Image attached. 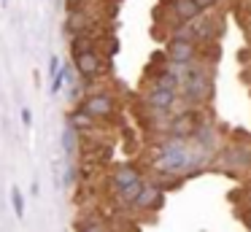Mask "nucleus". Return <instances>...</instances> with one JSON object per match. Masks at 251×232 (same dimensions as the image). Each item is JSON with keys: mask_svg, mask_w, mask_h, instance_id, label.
Listing matches in <instances>:
<instances>
[{"mask_svg": "<svg viewBox=\"0 0 251 232\" xmlns=\"http://www.w3.org/2000/svg\"><path fill=\"white\" fill-rule=\"evenodd\" d=\"M111 183H114L116 194H119V200L125 205H132V200L141 194V189L146 186V178H143V173L138 170L135 165H119L114 170V176H111Z\"/></svg>", "mask_w": 251, "mask_h": 232, "instance_id": "nucleus-1", "label": "nucleus"}, {"mask_svg": "<svg viewBox=\"0 0 251 232\" xmlns=\"http://www.w3.org/2000/svg\"><path fill=\"white\" fill-rule=\"evenodd\" d=\"M202 122H205V119L200 116V108L184 105V111H181V113H176V116L168 119V135L192 140V138H195V132L202 127Z\"/></svg>", "mask_w": 251, "mask_h": 232, "instance_id": "nucleus-2", "label": "nucleus"}, {"mask_svg": "<svg viewBox=\"0 0 251 232\" xmlns=\"http://www.w3.org/2000/svg\"><path fill=\"white\" fill-rule=\"evenodd\" d=\"M81 105H84V111L92 113L98 122L111 119V116L116 113V100H114V95H111L108 89H98V92H89V95H84Z\"/></svg>", "mask_w": 251, "mask_h": 232, "instance_id": "nucleus-3", "label": "nucleus"}, {"mask_svg": "<svg viewBox=\"0 0 251 232\" xmlns=\"http://www.w3.org/2000/svg\"><path fill=\"white\" fill-rule=\"evenodd\" d=\"M219 167L222 170H249L251 167V149L243 143L238 146H227V149H222V154H219Z\"/></svg>", "mask_w": 251, "mask_h": 232, "instance_id": "nucleus-4", "label": "nucleus"}, {"mask_svg": "<svg viewBox=\"0 0 251 232\" xmlns=\"http://www.w3.org/2000/svg\"><path fill=\"white\" fill-rule=\"evenodd\" d=\"M165 59L170 65H189L197 59V43L195 41H186V38H170L168 49H165Z\"/></svg>", "mask_w": 251, "mask_h": 232, "instance_id": "nucleus-5", "label": "nucleus"}, {"mask_svg": "<svg viewBox=\"0 0 251 232\" xmlns=\"http://www.w3.org/2000/svg\"><path fill=\"white\" fill-rule=\"evenodd\" d=\"M73 68H76V73L81 76L84 81H95L103 76V59H100L98 49L95 52H78L73 54Z\"/></svg>", "mask_w": 251, "mask_h": 232, "instance_id": "nucleus-6", "label": "nucleus"}, {"mask_svg": "<svg viewBox=\"0 0 251 232\" xmlns=\"http://www.w3.org/2000/svg\"><path fill=\"white\" fill-rule=\"evenodd\" d=\"M176 103H178V92L176 89H165V86L151 84L146 92H143V105L151 108V111H165L168 113Z\"/></svg>", "mask_w": 251, "mask_h": 232, "instance_id": "nucleus-7", "label": "nucleus"}, {"mask_svg": "<svg viewBox=\"0 0 251 232\" xmlns=\"http://www.w3.org/2000/svg\"><path fill=\"white\" fill-rule=\"evenodd\" d=\"M165 205V192L159 183H149L141 189V194H138L135 200H132V208L135 210H146V213H151V210H159Z\"/></svg>", "mask_w": 251, "mask_h": 232, "instance_id": "nucleus-8", "label": "nucleus"}, {"mask_svg": "<svg viewBox=\"0 0 251 232\" xmlns=\"http://www.w3.org/2000/svg\"><path fill=\"white\" fill-rule=\"evenodd\" d=\"M68 124H71L73 129H78V135L89 132V129H95V124H98V119L92 116V113L84 111V105L73 108L71 113H68Z\"/></svg>", "mask_w": 251, "mask_h": 232, "instance_id": "nucleus-9", "label": "nucleus"}, {"mask_svg": "<svg viewBox=\"0 0 251 232\" xmlns=\"http://www.w3.org/2000/svg\"><path fill=\"white\" fill-rule=\"evenodd\" d=\"M170 11L176 14L178 22H195L197 16L202 14V11L195 5V0H173V3H170Z\"/></svg>", "mask_w": 251, "mask_h": 232, "instance_id": "nucleus-10", "label": "nucleus"}, {"mask_svg": "<svg viewBox=\"0 0 251 232\" xmlns=\"http://www.w3.org/2000/svg\"><path fill=\"white\" fill-rule=\"evenodd\" d=\"M68 32L71 35H76V32H89V27H92V19L87 16V11L84 8H71V16H68Z\"/></svg>", "mask_w": 251, "mask_h": 232, "instance_id": "nucleus-11", "label": "nucleus"}, {"mask_svg": "<svg viewBox=\"0 0 251 232\" xmlns=\"http://www.w3.org/2000/svg\"><path fill=\"white\" fill-rule=\"evenodd\" d=\"M98 49V41H95L89 32H76L71 35V52L78 54V52H95Z\"/></svg>", "mask_w": 251, "mask_h": 232, "instance_id": "nucleus-12", "label": "nucleus"}, {"mask_svg": "<svg viewBox=\"0 0 251 232\" xmlns=\"http://www.w3.org/2000/svg\"><path fill=\"white\" fill-rule=\"evenodd\" d=\"M68 81H73V65L71 62L60 65V70L51 76V95H57L62 89V84H68Z\"/></svg>", "mask_w": 251, "mask_h": 232, "instance_id": "nucleus-13", "label": "nucleus"}, {"mask_svg": "<svg viewBox=\"0 0 251 232\" xmlns=\"http://www.w3.org/2000/svg\"><path fill=\"white\" fill-rule=\"evenodd\" d=\"M78 232H111V227L98 216H89V219L78 221Z\"/></svg>", "mask_w": 251, "mask_h": 232, "instance_id": "nucleus-14", "label": "nucleus"}, {"mask_svg": "<svg viewBox=\"0 0 251 232\" xmlns=\"http://www.w3.org/2000/svg\"><path fill=\"white\" fill-rule=\"evenodd\" d=\"M76 146H78V129H73L71 124L65 127V132H62V149H65L68 156L76 154Z\"/></svg>", "mask_w": 251, "mask_h": 232, "instance_id": "nucleus-15", "label": "nucleus"}, {"mask_svg": "<svg viewBox=\"0 0 251 232\" xmlns=\"http://www.w3.org/2000/svg\"><path fill=\"white\" fill-rule=\"evenodd\" d=\"M11 205H14L17 219H22L25 216V197H22V192H19V186H11Z\"/></svg>", "mask_w": 251, "mask_h": 232, "instance_id": "nucleus-16", "label": "nucleus"}, {"mask_svg": "<svg viewBox=\"0 0 251 232\" xmlns=\"http://www.w3.org/2000/svg\"><path fill=\"white\" fill-rule=\"evenodd\" d=\"M216 3H219V0H195V5H197L200 11H211V8H216Z\"/></svg>", "mask_w": 251, "mask_h": 232, "instance_id": "nucleus-17", "label": "nucleus"}, {"mask_svg": "<svg viewBox=\"0 0 251 232\" xmlns=\"http://www.w3.org/2000/svg\"><path fill=\"white\" fill-rule=\"evenodd\" d=\"M57 70H60V59H57V57H51V59H49V76H54Z\"/></svg>", "mask_w": 251, "mask_h": 232, "instance_id": "nucleus-18", "label": "nucleus"}, {"mask_svg": "<svg viewBox=\"0 0 251 232\" xmlns=\"http://www.w3.org/2000/svg\"><path fill=\"white\" fill-rule=\"evenodd\" d=\"M22 122L27 124V127L33 124V113H30V108H22Z\"/></svg>", "mask_w": 251, "mask_h": 232, "instance_id": "nucleus-19", "label": "nucleus"}, {"mask_svg": "<svg viewBox=\"0 0 251 232\" xmlns=\"http://www.w3.org/2000/svg\"><path fill=\"white\" fill-rule=\"evenodd\" d=\"M119 52V43H116V38H111V43H108V54H116Z\"/></svg>", "mask_w": 251, "mask_h": 232, "instance_id": "nucleus-20", "label": "nucleus"}, {"mask_svg": "<svg viewBox=\"0 0 251 232\" xmlns=\"http://www.w3.org/2000/svg\"><path fill=\"white\" fill-rule=\"evenodd\" d=\"M87 0H68V8H81Z\"/></svg>", "mask_w": 251, "mask_h": 232, "instance_id": "nucleus-21", "label": "nucleus"}, {"mask_svg": "<svg viewBox=\"0 0 251 232\" xmlns=\"http://www.w3.org/2000/svg\"><path fill=\"white\" fill-rule=\"evenodd\" d=\"M0 3H8V0H0Z\"/></svg>", "mask_w": 251, "mask_h": 232, "instance_id": "nucleus-22", "label": "nucleus"}]
</instances>
